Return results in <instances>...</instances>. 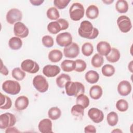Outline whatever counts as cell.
<instances>
[{
  "label": "cell",
  "mask_w": 133,
  "mask_h": 133,
  "mask_svg": "<svg viewBox=\"0 0 133 133\" xmlns=\"http://www.w3.org/2000/svg\"><path fill=\"white\" fill-rule=\"evenodd\" d=\"M78 33L82 37L89 39H95L99 35L98 30L94 28L92 23L87 20L81 22L78 30Z\"/></svg>",
  "instance_id": "obj_1"
},
{
  "label": "cell",
  "mask_w": 133,
  "mask_h": 133,
  "mask_svg": "<svg viewBox=\"0 0 133 133\" xmlns=\"http://www.w3.org/2000/svg\"><path fill=\"white\" fill-rule=\"evenodd\" d=\"M65 90L66 95L69 96L77 97L85 92V87L84 85L78 82H68L65 85Z\"/></svg>",
  "instance_id": "obj_2"
},
{
  "label": "cell",
  "mask_w": 133,
  "mask_h": 133,
  "mask_svg": "<svg viewBox=\"0 0 133 133\" xmlns=\"http://www.w3.org/2000/svg\"><path fill=\"white\" fill-rule=\"evenodd\" d=\"M85 10L83 5L79 3H74L69 9L70 18L73 21H79L84 16Z\"/></svg>",
  "instance_id": "obj_3"
},
{
  "label": "cell",
  "mask_w": 133,
  "mask_h": 133,
  "mask_svg": "<svg viewBox=\"0 0 133 133\" xmlns=\"http://www.w3.org/2000/svg\"><path fill=\"white\" fill-rule=\"evenodd\" d=\"M2 89L7 94L16 95L20 92L21 86L17 81L7 80L3 83Z\"/></svg>",
  "instance_id": "obj_4"
},
{
  "label": "cell",
  "mask_w": 133,
  "mask_h": 133,
  "mask_svg": "<svg viewBox=\"0 0 133 133\" xmlns=\"http://www.w3.org/2000/svg\"><path fill=\"white\" fill-rule=\"evenodd\" d=\"M33 85L35 88L41 93L47 91L49 87V84L46 78L41 75H37L34 77Z\"/></svg>",
  "instance_id": "obj_5"
},
{
  "label": "cell",
  "mask_w": 133,
  "mask_h": 133,
  "mask_svg": "<svg viewBox=\"0 0 133 133\" xmlns=\"http://www.w3.org/2000/svg\"><path fill=\"white\" fill-rule=\"evenodd\" d=\"M16 123V116L11 113H5L0 115V128L2 129L14 126Z\"/></svg>",
  "instance_id": "obj_6"
},
{
  "label": "cell",
  "mask_w": 133,
  "mask_h": 133,
  "mask_svg": "<svg viewBox=\"0 0 133 133\" xmlns=\"http://www.w3.org/2000/svg\"><path fill=\"white\" fill-rule=\"evenodd\" d=\"M21 68L23 71L31 74L36 73L39 70L38 63L31 59L23 60L21 64Z\"/></svg>",
  "instance_id": "obj_7"
},
{
  "label": "cell",
  "mask_w": 133,
  "mask_h": 133,
  "mask_svg": "<svg viewBox=\"0 0 133 133\" xmlns=\"http://www.w3.org/2000/svg\"><path fill=\"white\" fill-rule=\"evenodd\" d=\"M117 24L119 30L123 33H127L132 28V24L130 18L127 16L122 15L117 19Z\"/></svg>",
  "instance_id": "obj_8"
},
{
  "label": "cell",
  "mask_w": 133,
  "mask_h": 133,
  "mask_svg": "<svg viewBox=\"0 0 133 133\" xmlns=\"http://www.w3.org/2000/svg\"><path fill=\"white\" fill-rule=\"evenodd\" d=\"M6 18L7 22L8 23L10 24H15L21 20L22 18V14L18 9L12 8L7 12Z\"/></svg>",
  "instance_id": "obj_9"
},
{
  "label": "cell",
  "mask_w": 133,
  "mask_h": 133,
  "mask_svg": "<svg viewBox=\"0 0 133 133\" xmlns=\"http://www.w3.org/2000/svg\"><path fill=\"white\" fill-rule=\"evenodd\" d=\"M57 44L60 47H66L72 43V36L69 32H65L59 33L56 36Z\"/></svg>",
  "instance_id": "obj_10"
},
{
  "label": "cell",
  "mask_w": 133,
  "mask_h": 133,
  "mask_svg": "<svg viewBox=\"0 0 133 133\" xmlns=\"http://www.w3.org/2000/svg\"><path fill=\"white\" fill-rule=\"evenodd\" d=\"M14 33L16 36L19 38H25L29 33L28 27L22 22H18L14 24Z\"/></svg>",
  "instance_id": "obj_11"
},
{
  "label": "cell",
  "mask_w": 133,
  "mask_h": 133,
  "mask_svg": "<svg viewBox=\"0 0 133 133\" xmlns=\"http://www.w3.org/2000/svg\"><path fill=\"white\" fill-rule=\"evenodd\" d=\"M63 54L66 58H76L79 54V46L75 43H72L70 45L64 48Z\"/></svg>",
  "instance_id": "obj_12"
},
{
  "label": "cell",
  "mask_w": 133,
  "mask_h": 133,
  "mask_svg": "<svg viewBox=\"0 0 133 133\" xmlns=\"http://www.w3.org/2000/svg\"><path fill=\"white\" fill-rule=\"evenodd\" d=\"M88 116L90 119L95 123L101 122L104 118L103 112L96 108H92L88 110Z\"/></svg>",
  "instance_id": "obj_13"
},
{
  "label": "cell",
  "mask_w": 133,
  "mask_h": 133,
  "mask_svg": "<svg viewBox=\"0 0 133 133\" xmlns=\"http://www.w3.org/2000/svg\"><path fill=\"white\" fill-rule=\"evenodd\" d=\"M132 87L130 83L126 80L122 81L117 85V91L122 96H126L131 91Z\"/></svg>",
  "instance_id": "obj_14"
},
{
  "label": "cell",
  "mask_w": 133,
  "mask_h": 133,
  "mask_svg": "<svg viewBox=\"0 0 133 133\" xmlns=\"http://www.w3.org/2000/svg\"><path fill=\"white\" fill-rule=\"evenodd\" d=\"M61 71L60 68L57 65L48 64L43 69L44 75L48 77H53L57 75Z\"/></svg>",
  "instance_id": "obj_15"
},
{
  "label": "cell",
  "mask_w": 133,
  "mask_h": 133,
  "mask_svg": "<svg viewBox=\"0 0 133 133\" xmlns=\"http://www.w3.org/2000/svg\"><path fill=\"white\" fill-rule=\"evenodd\" d=\"M52 124L51 121L49 118L42 119L38 123V128L39 131L42 133L53 132L52 130Z\"/></svg>",
  "instance_id": "obj_16"
},
{
  "label": "cell",
  "mask_w": 133,
  "mask_h": 133,
  "mask_svg": "<svg viewBox=\"0 0 133 133\" xmlns=\"http://www.w3.org/2000/svg\"><path fill=\"white\" fill-rule=\"evenodd\" d=\"M111 48L110 44L105 41H100L97 45V50L98 54L102 56H106L108 55Z\"/></svg>",
  "instance_id": "obj_17"
},
{
  "label": "cell",
  "mask_w": 133,
  "mask_h": 133,
  "mask_svg": "<svg viewBox=\"0 0 133 133\" xmlns=\"http://www.w3.org/2000/svg\"><path fill=\"white\" fill-rule=\"evenodd\" d=\"M29 100L28 97L25 96L18 97L15 100V106L16 109L22 111L25 109L29 105Z\"/></svg>",
  "instance_id": "obj_18"
},
{
  "label": "cell",
  "mask_w": 133,
  "mask_h": 133,
  "mask_svg": "<svg viewBox=\"0 0 133 133\" xmlns=\"http://www.w3.org/2000/svg\"><path fill=\"white\" fill-rule=\"evenodd\" d=\"M48 59L54 63H56L60 61L62 57L63 54L62 52L59 49H52L48 54Z\"/></svg>",
  "instance_id": "obj_19"
},
{
  "label": "cell",
  "mask_w": 133,
  "mask_h": 133,
  "mask_svg": "<svg viewBox=\"0 0 133 133\" xmlns=\"http://www.w3.org/2000/svg\"><path fill=\"white\" fill-rule=\"evenodd\" d=\"M120 57L119 51L115 48H111L109 54L105 56L107 60L111 63L116 62L119 60Z\"/></svg>",
  "instance_id": "obj_20"
},
{
  "label": "cell",
  "mask_w": 133,
  "mask_h": 133,
  "mask_svg": "<svg viewBox=\"0 0 133 133\" xmlns=\"http://www.w3.org/2000/svg\"><path fill=\"white\" fill-rule=\"evenodd\" d=\"M103 94L102 89L101 86L96 85L92 86L89 90L90 97L94 100H98L101 98Z\"/></svg>",
  "instance_id": "obj_21"
},
{
  "label": "cell",
  "mask_w": 133,
  "mask_h": 133,
  "mask_svg": "<svg viewBox=\"0 0 133 133\" xmlns=\"http://www.w3.org/2000/svg\"><path fill=\"white\" fill-rule=\"evenodd\" d=\"M86 16L90 19L97 18L99 15V9L97 6L91 5L88 7L86 10Z\"/></svg>",
  "instance_id": "obj_22"
},
{
  "label": "cell",
  "mask_w": 133,
  "mask_h": 133,
  "mask_svg": "<svg viewBox=\"0 0 133 133\" xmlns=\"http://www.w3.org/2000/svg\"><path fill=\"white\" fill-rule=\"evenodd\" d=\"M85 78L86 81L89 83L95 84L99 81V75L95 71L89 70L85 74Z\"/></svg>",
  "instance_id": "obj_23"
},
{
  "label": "cell",
  "mask_w": 133,
  "mask_h": 133,
  "mask_svg": "<svg viewBox=\"0 0 133 133\" xmlns=\"http://www.w3.org/2000/svg\"><path fill=\"white\" fill-rule=\"evenodd\" d=\"M84 108L82 106L77 104L74 105L71 110L72 115L79 119H81L83 118L84 116Z\"/></svg>",
  "instance_id": "obj_24"
},
{
  "label": "cell",
  "mask_w": 133,
  "mask_h": 133,
  "mask_svg": "<svg viewBox=\"0 0 133 133\" xmlns=\"http://www.w3.org/2000/svg\"><path fill=\"white\" fill-rule=\"evenodd\" d=\"M76 63L75 61L71 60H64L61 63V68L64 72H72L75 70Z\"/></svg>",
  "instance_id": "obj_25"
},
{
  "label": "cell",
  "mask_w": 133,
  "mask_h": 133,
  "mask_svg": "<svg viewBox=\"0 0 133 133\" xmlns=\"http://www.w3.org/2000/svg\"><path fill=\"white\" fill-rule=\"evenodd\" d=\"M47 30L50 33L56 34L62 31V29L60 23L57 20L50 22L48 23L47 25Z\"/></svg>",
  "instance_id": "obj_26"
},
{
  "label": "cell",
  "mask_w": 133,
  "mask_h": 133,
  "mask_svg": "<svg viewBox=\"0 0 133 133\" xmlns=\"http://www.w3.org/2000/svg\"><path fill=\"white\" fill-rule=\"evenodd\" d=\"M71 81L70 76L66 74L62 73L59 75L56 78V82L58 87L60 88H63L65 87L66 83Z\"/></svg>",
  "instance_id": "obj_27"
},
{
  "label": "cell",
  "mask_w": 133,
  "mask_h": 133,
  "mask_svg": "<svg viewBox=\"0 0 133 133\" xmlns=\"http://www.w3.org/2000/svg\"><path fill=\"white\" fill-rule=\"evenodd\" d=\"M8 46L12 50H18L22 46V41L18 37H12L9 40Z\"/></svg>",
  "instance_id": "obj_28"
},
{
  "label": "cell",
  "mask_w": 133,
  "mask_h": 133,
  "mask_svg": "<svg viewBox=\"0 0 133 133\" xmlns=\"http://www.w3.org/2000/svg\"><path fill=\"white\" fill-rule=\"evenodd\" d=\"M12 105L11 99L7 96L1 93V105L0 108L2 110L9 109Z\"/></svg>",
  "instance_id": "obj_29"
},
{
  "label": "cell",
  "mask_w": 133,
  "mask_h": 133,
  "mask_svg": "<svg viewBox=\"0 0 133 133\" xmlns=\"http://www.w3.org/2000/svg\"><path fill=\"white\" fill-rule=\"evenodd\" d=\"M115 8L119 13H126L128 10V3L125 0H118L115 4Z\"/></svg>",
  "instance_id": "obj_30"
},
{
  "label": "cell",
  "mask_w": 133,
  "mask_h": 133,
  "mask_svg": "<svg viewBox=\"0 0 133 133\" xmlns=\"http://www.w3.org/2000/svg\"><path fill=\"white\" fill-rule=\"evenodd\" d=\"M48 115L50 119L52 120H56L60 117L61 115V111L58 107H51L48 110Z\"/></svg>",
  "instance_id": "obj_31"
},
{
  "label": "cell",
  "mask_w": 133,
  "mask_h": 133,
  "mask_svg": "<svg viewBox=\"0 0 133 133\" xmlns=\"http://www.w3.org/2000/svg\"><path fill=\"white\" fill-rule=\"evenodd\" d=\"M76 103L85 109L89 105V99L86 95H84V94H81L76 97Z\"/></svg>",
  "instance_id": "obj_32"
},
{
  "label": "cell",
  "mask_w": 133,
  "mask_h": 133,
  "mask_svg": "<svg viewBox=\"0 0 133 133\" xmlns=\"http://www.w3.org/2000/svg\"><path fill=\"white\" fill-rule=\"evenodd\" d=\"M104 62V59L103 56L100 55L99 54H95L92 57L91 63V65L96 68L101 67Z\"/></svg>",
  "instance_id": "obj_33"
},
{
  "label": "cell",
  "mask_w": 133,
  "mask_h": 133,
  "mask_svg": "<svg viewBox=\"0 0 133 133\" xmlns=\"http://www.w3.org/2000/svg\"><path fill=\"white\" fill-rule=\"evenodd\" d=\"M11 75L13 78H14L17 81H21L24 79L25 77L26 74L20 68H14L12 72Z\"/></svg>",
  "instance_id": "obj_34"
},
{
  "label": "cell",
  "mask_w": 133,
  "mask_h": 133,
  "mask_svg": "<svg viewBox=\"0 0 133 133\" xmlns=\"http://www.w3.org/2000/svg\"><path fill=\"white\" fill-rule=\"evenodd\" d=\"M107 121L108 125H109L110 126H115L118 121V114L114 111L110 112L107 115Z\"/></svg>",
  "instance_id": "obj_35"
},
{
  "label": "cell",
  "mask_w": 133,
  "mask_h": 133,
  "mask_svg": "<svg viewBox=\"0 0 133 133\" xmlns=\"http://www.w3.org/2000/svg\"><path fill=\"white\" fill-rule=\"evenodd\" d=\"M46 15L47 18L51 20H57L60 17L58 9L54 7H51L48 9L46 12Z\"/></svg>",
  "instance_id": "obj_36"
},
{
  "label": "cell",
  "mask_w": 133,
  "mask_h": 133,
  "mask_svg": "<svg viewBox=\"0 0 133 133\" xmlns=\"http://www.w3.org/2000/svg\"><path fill=\"white\" fill-rule=\"evenodd\" d=\"M101 72L104 76L107 77H110L114 75L115 72V69L113 65L107 64L102 66Z\"/></svg>",
  "instance_id": "obj_37"
},
{
  "label": "cell",
  "mask_w": 133,
  "mask_h": 133,
  "mask_svg": "<svg viewBox=\"0 0 133 133\" xmlns=\"http://www.w3.org/2000/svg\"><path fill=\"white\" fill-rule=\"evenodd\" d=\"M94 51V47L92 44L89 42L84 43L82 46V54L87 57L90 56Z\"/></svg>",
  "instance_id": "obj_38"
},
{
  "label": "cell",
  "mask_w": 133,
  "mask_h": 133,
  "mask_svg": "<svg viewBox=\"0 0 133 133\" xmlns=\"http://www.w3.org/2000/svg\"><path fill=\"white\" fill-rule=\"evenodd\" d=\"M116 109L120 112H125L128 109V103L125 99H119L116 103Z\"/></svg>",
  "instance_id": "obj_39"
},
{
  "label": "cell",
  "mask_w": 133,
  "mask_h": 133,
  "mask_svg": "<svg viewBox=\"0 0 133 133\" xmlns=\"http://www.w3.org/2000/svg\"><path fill=\"white\" fill-rule=\"evenodd\" d=\"M76 66L75 71L77 72H82L86 69L87 64L85 61L82 59H77L75 61Z\"/></svg>",
  "instance_id": "obj_40"
},
{
  "label": "cell",
  "mask_w": 133,
  "mask_h": 133,
  "mask_svg": "<svg viewBox=\"0 0 133 133\" xmlns=\"http://www.w3.org/2000/svg\"><path fill=\"white\" fill-rule=\"evenodd\" d=\"M43 45L47 48L51 47L54 44L53 38L50 35H45L42 37Z\"/></svg>",
  "instance_id": "obj_41"
},
{
  "label": "cell",
  "mask_w": 133,
  "mask_h": 133,
  "mask_svg": "<svg viewBox=\"0 0 133 133\" xmlns=\"http://www.w3.org/2000/svg\"><path fill=\"white\" fill-rule=\"evenodd\" d=\"M70 2V0H55L54 4L58 9H63L68 5Z\"/></svg>",
  "instance_id": "obj_42"
},
{
  "label": "cell",
  "mask_w": 133,
  "mask_h": 133,
  "mask_svg": "<svg viewBox=\"0 0 133 133\" xmlns=\"http://www.w3.org/2000/svg\"><path fill=\"white\" fill-rule=\"evenodd\" d=\"M57 21L60 23V24L62 26V30H66L68 28L69 24V22L66 20H65L64 19L60 18V19H58L57 20Z\"/></svg>",
  "instance_id": "obj_43"
},
{
  "label": "cell",
  "mask_w": 133,
  "mask_h": 133,
  "mask_svg": "<svg viewBox=\"0 0 133 133\" xmlns=\"http://www.w3.org/2000/svg\"><path fill=\"white\" fill-rule=\"evenodd\" d=\"M84 132L85 133H95L96 132V128L93 125H88L85 127Z\"/></svg>",
  "instance_id": "obj_44"
},
{
  "label": "cell",
  "mask_w": 133,
  "mask_h": 133,
  "mask_svg": "<svg viewBox=\"0 0 133 133\" xmlns=\"http://www.w3.org/2000/svg\"><path fill=\"white\" fill-rule=\"evenodd\" d=\"M0 72L1 74H3L5 76L7 75L9 73V71H8L7 68H6V66L3 64L2 60H1V68Z\"/></svg>",
  "instance_id": "obj_45"
},
{
  "label": "cell",
  "mask_w": 133,
  "mask_h": 133,
  "mask_svg": "<svg viewBox=\"0 0 133 133\" xmlns=\"http://www.w3.org/2000/svg\"><path fill=\"white\" fill-rule=\"evenodd\" d=\"M20 131L17 129V128L15 127H8L6 128V130H5L6 133H8V132H19Z\"/></svg>",
  "instance_id": "obj_46"
},
{
  "label": "cell",
  "mask_w": 133,
  "mask_h": 133,
  "mask_svg": "<svg viewBox=\"0 0 133 133\" xmlns=\"http://www.w3.org/2000/svg\"><path fill=\"white\" fill-rule=\"evenodd\" d=\"M44 1L43 0H30V2L34 6H39L41 5Z\"/></svg>",
  "instance_id": "obj_47"
},
{
  "label": "cell",
  "mask_w": 133,
  "mask_h": 133,
  "mask_svg": "<svg viewBox=\"0 0 133 133\" xmlns=\"http://www.w3.org/2000/svg\"><path fill=\"white\" fill-rule=\"evenodd\" d=\"M132 62L133 61H131L130 63L128 64V69L130 72H132Z\"/></svg>",
  "instance_id": "obj_48"
},
{
  "label": "cell",
  "mask_w": 133,
  "mask_h": 133,
  "mask_svg": "<svg viewBox=\"0 0 133 133\" xmlns=\"http://www.w3.org/2000/svg\"><path fill=\"white\" fill-rule=\"evenodd\" d=\"M102 2L106 4H111L112 3H113L114 2V1L113 0H109V1L106 0V1H102Z\"/></svg>",
  "instance_id": "obj_49"
},
{
  "label": "cell",
  "mask_w": 133,
  "mask_h": 133,
  "mask_svg": "<svg viewBox=\"0 0 133 133\" xmlns=\"http://www.w3.org/2000/svg\"><path fill=\"white\" fill-rule=\"evenodd\" d=\"M112 132H122V131L121 130L117 128L116 129L113 130V131H112Z\"/></svg>",
  "instance_id": "obj_50"
}]
</instances>
